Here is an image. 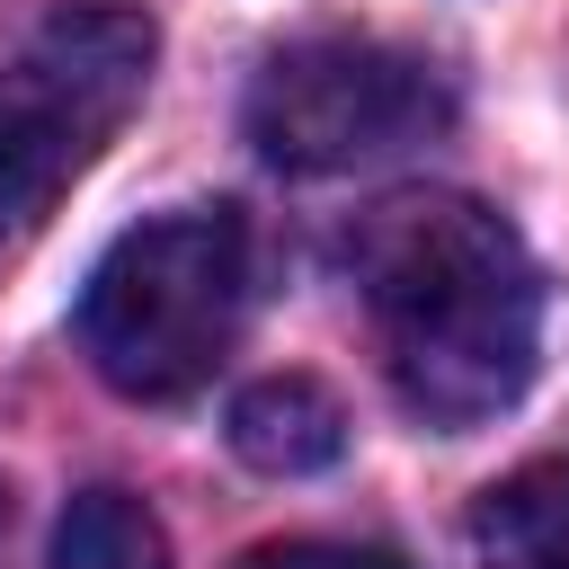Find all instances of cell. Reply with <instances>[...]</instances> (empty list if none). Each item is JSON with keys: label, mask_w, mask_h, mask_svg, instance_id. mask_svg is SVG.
I'll list each match as a JSON object with an SVG mask.
<instances>
[{"label": "cell", "mask_w": 569, "mask_h": 569, "mask_svg": "<svg viewBox=\"0 0 569 569\" xmlns=\"http://www.w3.org/2000/svg\"><path fill=\"white\" fill-rule=\"evenodd\" d=\"M231 453L267 480H302L329 471L347 453V409L320 373H267L231 400Z\"/></svg>", "instance_id": "obj_5"}, {"label": "cell", "mask_w": 569, "mask_h": 569, "mask_svg": "<svg viewBox=\"0 0 569 569\" xmlns=\"http://www.w3.org/2000/svg\"><path fill=\"white\" fill-rule=\"evenodd\" d=\"M356 293L382 347V373L409 418L471 436L489 427L542 356V276L507 213L453 187L382 196L356 240Z\"/></svg>", "instance_id": "obj_1"}, {"label": "cell", "mask_w": 569, "mask_h": 569, "mask_svg": "<svg viewBox=\"0 0 569 569\" xmlns=\"http://www.w3.org/2000/svg\"><path fill=\"white\" fill-rule=\"evenodd\" d=\"M160 62V27L116 0L53 9L0 62V276L53 222L62 187L124 133Z\"/></svg>", "instance_id": "obj_3"}, {"label": "cell", "mask_w": 569, "mask_h": 569, "mask_svg": "<svg viewBox=\"0 0 569 569\" xmlns=\"http://www.w3.org/2000/svg\"><path fill=\"white\" fill-rule=\"evenodd\" d=\"M471 560L480 569H569V453H542L480 489Z\"/></svg>", "instance_id": "obj_6"}, {"label": "cell", "mask_w": 569, "mask_h": 569, "mask_svg": "<svg viewBox=\"0 0 569 569\" xmlns=\"http://www.w3.org/2000/svg\"><path fill=\"white\" fill-rule=\"evenodd\" d=\"M53 569H169V533L133 489H80L53 525Z\"/></svg>", "instance_id": "obj_7"}, {"label": "cell", "mask_w": 569, "mask_h": 569, "mask_svg": "<svg viewBox=\"0 0 569 569\" xmlns=\"http://www.w3.org/2000/svg\"><path fill=\"white\" fill-rule=\"evenodd\" d=\"M445 124H453L445 71L382 36H293L249 80V142L284 178H338L418 151Z\"/></svg>", "instance_id": "obj_4"}, {"label": "cell", "mask_w": 569, "mask_h": 569, "mask_svg": "<svg viewBox=\"0 0 569 569\" xmlns=\"http://www.w3.org/2000/svg\"><path fill=\"white\" fill-rule=\"evenodd\" d=\"M249 311V231L231 204L151 213L107 240L80 284V356L124 400H187L213 382Z\"/></svg>", "instance_id": "obj_2"}, {"label": "cell", "mask_w": 569, "mask_h": 569, "mask_svg": "<svg viewBox=\"0 0 569 569\" xmlns=\"http://www.w3.org/2000/svg\"><path fill=\"white\" fill-rule=\"evenodd\" d=\"M240 569H400L373 542H258Z\"/></svg>", "instance_id": "obj_8"}, {"label": "cell", "mask_w": 569, "mask_h": 569, "mask_svg": "<svg viewBox=\"0 0 569 569\" xmlns=\"http://www.w3.org/2000/svg\"><path fill=\"white\" fill-rule=\"evenodd\" d=\"M0 533H9V489H0Z\"/></svg>", "instance_id": "obj_9"}]
</instances>
